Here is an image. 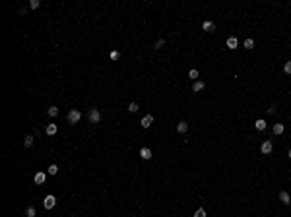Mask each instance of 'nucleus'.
I'll use <instances>...</instances> for the list:
<instances>
[{"label": "nucleus", "instance_id": "nucleus-28", "mask_svg": "<svg viewBox=\"0 0 291 217\" xmlns=\"http://www.w3.org/2000/svg\"><path fill=\"white\" fill-rule=\"evenodd\" d=\"M289 157H291V149H289Z\"/></svg>", "mask_w": 291, "mask_h": 217}, {"label": "nucleus", "instance_id": "nucleus-14", "mask_svg": "<svg viewBox=\"0 0 291 217\" xmlns=\"http://www.w3.org/2000/svg\"><path fill=\"white\" fill-rule=\"evenodd\" d=\"M254 128L256 130H266V122L262 120V118H258V120L254 122Z\"/></svg>", "mask_w": 291, "mask_h": 217}, {"label": "nucleus", "instance_id": "nucleus-24", "mask_svg": "<svg viewBox=\"0 0 291 217\" xmlns=\"http://www.w3.org/2000/svg\"><path fill=\"white\" fill-rule=\"evenodd\" d=\"M29 8H39V0H29Z\"/></svg>", "mask_w": 291, "mask_h": 217}, {"label": "nucleus", "instance_id": "nucleus-26", "mask_svg": "<svg viewBox=\"0 0 291 217\" xmlns=\"http://www.w3.org/2000/svg\"><path fill=\"white\" fill-rule=\"evenodd\" d=\"M283 70H285V74H291V60H289V62H285Z\"/></svg>", "mask_w": 291, "mask_h": 217}, {"label": "nucleus", "instance_id": "nucleus-3", "mask_svg": "<svg viewBox=\"0 0 291 217\" xmlns=\"http://www.w3.org/2000/svg\"><path fill=\"white\" fill-rule=\"evenodd\" d=\"M87 116H89V122H93V124H97V122L101 120V113H99V110H97V109H91Z\"/></svg>", "mask_w": 291, "mask_h": 217}, {"label": "nucleus", "instance_id": "nucleus-9", "mask_svg": "<svg viewBox=\"0 0 291 217\" xmlns=\"http://www.w3.org/2000/svg\"><path fill=\"white\" fill-rule=\"evenodd\" d=\"M204 87H206V84H204V81H200V80H198V81H194V85H192V91H194V93H198V91H202V89H204Z\"/></svg>", "mask_w": 291, "mask_h": 217}, {"label": "nucleus", "instance_id": "nucleus-10", "mask_svg": "<svg viewBox=\"0 0 291 217\" xmlns=\"http://www.w3.org/2000/svg\"><path fill=\"white\" fill-rule=\"evenodd\" d=\"M202 29L208 31V33H212V31H215V25L214 21H204V25H202Z\"/></svg>", "mask_w": 291, "mask_h": 217}, {"label": "nucleus", "instance_id": "nucleus-12", "mask_svg": "<svg viewBox=\"0 0 291 217\" xmlns=\"http://www.w3.org/2000/svg\"><path fill=\"white\" fill-rule=\"evenodd\" d=\"M186 130H188V124H186V122H184V120L177 124V132H179V134H184V132H186Z\"/></svg>", "mask_w": 291, "mask_h": 217}, {"label": "nucleus", "instance_id": "nucleus-21", "mask_svg": "<svg viewBox=\"0 0 291 217\" xmlns=\"http://www.w3.org/2000/svg\"><path fill=\"white\" fill-rule=\"evenodd\" d=\"M244 49H254V41L247 39V41H244Z\"/></svg>", "mask_w": 291, "mask_h": 217}, {"label": "nucleus", "instance_id": "nucleus-17", "mask_svg": "<svg viewBox=\"0 0 291 217\" xmlns=\"http://www.w3.org/2000/svg\"><path fill=\"white\" fill-rule=\"evenodd\" d=\"M47 113H49V116H57V114H58V107H49Z\"/></svg>", "mask_w": 291, "mask_h": 217}, {"label": "nucleus", "instance_id": "nucleus-7", "mask_svg": "<svg viewBox=\"0 0 291 217\" xmlns=\"http://www.w3.org/2000/svg\"><path fill=\"white\" fill-rule=\"evenodd\" d=\"M260 151H262V153H264V155H268V153H270V151H272V142H270V140H266L264 144H262Z\"/></svg>", "mask_w": 291, "mask_h": 217}, {"label": "nucleus", "instance_id": "nucleus-1", "mask_svg": "<svg viewBox=\"0 0 291 217\" xmlns=\"http://www.w3.org/2000/svg\"><path fill=\"white\" fill-rule=\"evenodd\" d=\"M80 118H82V113H80V110L72 109L70 113H68V122H70V124H76L78 120H80Z\"/></svg>", "mask_w": 291, "mask_h": 217}, {"label": "nucleus", "instance_id": "nucleus-15", "mask_svg": "<svg viewBox=\"0 0 291 217\" xmlns=\"http://www.w3.org/2000/svg\"><path fill=\"white\" fill-rule=\"evenodd\" d=\"M283 130H285V128H283V124H274V134H276V136L283 134Z\"/></svg>", "mask_w": 291, "mask_h": 217}, {"label": "nucleus", "instance_id": "nucleus-13", "mask_svg": "<svg viewBox=\"0 0 291 217\" xmlns=\"http://www.w3.org/2000/svg\"><path fill=\"white\" fill-rule=\"evenodd\" d=\"M45 132H47V136H54V134H57V124H49V126L45 128Z\"/></svg>", "mask_w": 291, "mask_h": 217}, {"label": "nucleus", "instance_id": "nucleus-22", "mask_svg": "<svg viewBox=\"0 0 291 217\" xmlns=\"http://www.w3.org/2000/svg\"><path fill=\"white\" fill-rule=\"evenodd\" d=\"M58 173V167H57V165H50V167H49V174H57Z\"/></svg>", "mask_w": 291, "mask_h": 217}, {"label": "nucleus", "instance_id": "nucleus-4", "mask_svg": "<svg viewBox=\"0 0 291 217\" xmlns=\"http://www.w3.org/2000/svg\"><path fill=\"white\" fill-rule=\"evenodd\" d=\"M140 124H142V128H150L151 124H154V116H151V114H146V116L142 118Z\"/></svg>", "mask_w": 291, "mask_h": 217}, {"label": "nucleus", "instance_id": "nucleus-6", "mask_svg": "<svg viewBox=\"0 0 291 217\" xmlns=\"http://www.w3.org/2000/svg\"><path fill=\"white\" fill-rule=\"evenodd\" d=\"M140 157H142V159H151V149H150V147H142V149H140Z\"/></svg>", "mask_w": 291, "mask_h": 217}, {"label": "nucleus", "instance_id": "nucleus-16", "mask_svg": "<svg viewBox=\"0 0 291 217\" xmlns=\"http://www.w3.org/2000/svg\"><path fill=\"white\" fill-rule=\"evenodd\" d=\"M194 217H206V209L204 207H198V209L194 211Z\"/></svg>", "mask_w": 291, "mask_h": 217}, {"label": "nucleus", "instance_id": "nucleus-20", "mask_svg": "<svg viewBox=\"0 0 291 217\" xmlns=\"http://www.w3.org/2000/svg\"><path fill=\"white\" fill-rule=\"evenodd\" d=\"M138 109H140V107H138V103H130V105H128V110H130V113H138Z\"/></svg>", "mask_w": 291, "mask_h": 217}, {"label": "nucleus", "instance_id": "nucleus-2", "mask_svg": "<svg viewBox=\"0 0 291 217\" xmlns=\"http://www.w3.org/2000/svg\"><path fill=\"white\" fill-rule=\"evenodd\" d=\"M43 206H45V209H53V207L57 206V198H54V196H47L43 200Z\"/></svg>", "mask_w": 291, "mask_h": 217}, {"label": "nucleus", "instance_id": "nucleus-5", "mask_svg": "<svg viewBox=\"0 0 291 217\" xmlns=\"http://www.w3.org/2000/svg\"><path fill=\"white\" fill-rule=\"evenodd\" d=\"M33 180H35V184H43L45 180H47V174H45V173H35Z\"/></svg>", "mask_w": 291, "mask_h": 217}, {"label": "nucleus", "instance_id": "nucleus-27", "mask_svg": "<svg viewBox=\"0 0 291 217\" xmlns=\"http://www.w3.org/2000/svg\"><path fill=\"white\" fill-rule=\"evenodd\" d=\"M163 45H165V39H159L157 43H155V49H161V47H163Z\"/></svg>", "mask_w": 291, "mask_h": 217}, {"label": "nucleus", "instance_id": "nucleus-11", "mask_svg": "<svg viewBox=\"0 0 291 217\" xmlns=\"http://www.w3.org/2000/svg\"><path fill=\"white\" fill-rule=\"evenodd\" d=\"M237 45H239V41H237V37H229L227 39V47L233 50V49H237Z\"/></svg>", "mask_w": 291, "mask_h": 217}, {"label": "nucleus", "instance_id": "nucleus-18", "mask_svg": "<svg viewBox=\"0 0 291 217\" xmlns=\"http://www.w3.org/2000/svg\"><path fill=\"white\" fill-rule=\"evenodd\" d=\"M24 145H25V147H31V145H33V136H27L25 140H24Z\"/></svg>", "mask_w": 291, "mask_h": 217}, {"label": "nucleus", "instance_id": "nucleus-23", "mask_svg": "<svg viewBox=\"0 0 291 217\" xmlns=\"http://www.w3.org/2000/svg\"><path fill=\"white\" fill-rule=\"evenodd\" d=\"M188 76H190L192 80H196V81H198V70H190V72H188Z\"/></svg>", "mask_w": 291, "mask_h": 217}, {"label": "nucleus", "instance_id": "nucleus-8", "mask_svg": "<svg viewBox=\"0 0 291 217\" xmlns=\"http://www.w3.org/2000/svg\"><path fill=\"white\" fill-rule=\"evenodd\" d=\"M280 200H281V204H283V206H289V204H291V198H289L287 192H280Z\"/></svg>", "mask_w": 291, "mask_h": 217}, {"label": "nucleus", "instance_id": "nucleus-25", "mask_svg": "<svg viewBox=\"0 0 291 217\" xmlns=\"http://www.w3.org/2000/svg\"><path fill=\"white\" fill-rule=\"evenodd\" d=\"M118 56H121L118 50H113V53H111V60H118Z\"/></svg>", "mask_w": 291, "mask_h": 217}, {"label": "nucleus", "instance_id": "nucleus-19", "mask_svg": "<svg viewBox=\"0 0 291 217\" xmlns=\"http://www.w3.org/2000/svg\"><path fill=\"white\" fill-rule=\"evenodd\" d=\"M35 213H37L35 207H27V209H25V215H27V217H35Z\"/></svg>", "mask_w": 291, "mask_h": 217}]
</instances>
